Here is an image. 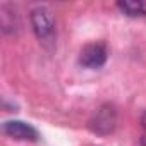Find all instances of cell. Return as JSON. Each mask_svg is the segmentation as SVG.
Listing matches in <instances>:
<instances>
[{"mask_svg": "<svg viewBox=\"0 0 146 146\" xmlns=\"http://www.w3.org/2000/svg\"><path fill=\"white\" fill-rule=\"evenodd\" d=\"M31 26L33 31L36 35V38L40 40V43H43L45 46H53L55 45V19L50 9L46 7H36L31 11Z\"/></svg>", "mask_w": 146, "mask_h": 146, "instance_id": "1", "label": "cell"}, {"mask_svg": "<svg viewBox=\"0 0 146 146\" xmlns=\"http://www.w3.org/2000/svg\"><path fill=\"white\" fill-rule=\"evenodd\" d=\"M107 58H108L107 45L103 41H93V43H88L81 50L79 64L83 67H88V69H100L105 65Z\"/></svg>", "mask_w": 146, "mask_h": 146, "instance_id": "2", "label": "cell"}, {"mask_svg": "<svg viewBox=\"0 0 146 146\" xmlns=\"http://www.w3.org/2000/svg\"><path fill=\"white\" fill-rule=\"evenodd\" d=\"M115 124H117V112L112 105H103L100 107L93 119L90 120V127L93 132L100 134V136H107L110 134L113 129H115Z\"/></svg>", "mask_w": 146, "mask_h": 146, "instance_id": "3", "label": "cell"}, {"mask_svg": "<svg viewBox=\"0 0 146 146\" xmlns=\"http://www.w3.org/2000/svg\"><path fill=\"white\" fill-rule=\"evenodd\" d=\"M4 134L17 139V141H38L40 139V134L38 131L31 125V124H26L23 120H9L4 124Z\"/></svg>", "mask_w": 146, "mask_h": 146, "instance_id": "4", "label": "cell"}, {"mask_svg": "<svg viewBox=\"0 0 146 146\" xmlns=\"http://www.w3.org/2000/svg\"><path fill=\"white\" fill-rule=\"evenodd\" d=\"M117 9L129 17H146V2H143V0H124V2H117Z\"/></svg>", "mask_w": 146, "mask_h": 146, "instance_id": "5", "label": "cell"}, {"mask_svg": "<svg viewBox=\"0 0 146 146\" xmlns=\"http://www.w3.org/2000/svg\"><path fill=\"white\" fill-rule=\"evenodd\" d=\"M141 125H143V129H144V132H146V112L141 115Z\"/></svg>", "mask_w": 146, "mask_h": 146, "instance_id": "6", "label": "cell"}, {"mask_svg": "<svg viewBox=\"0 0 146 146\" xmlns=\"http://www.w3.org/2000/svg\"><path fill=\"white\" fill-rule=\"evenodd\" d=\"M141 146H146V132L141 136Z\"/></svg>", "mask_w": 146, "mask_h": 146, "instance_id": "7", "label": "cell"}]
</instances>
